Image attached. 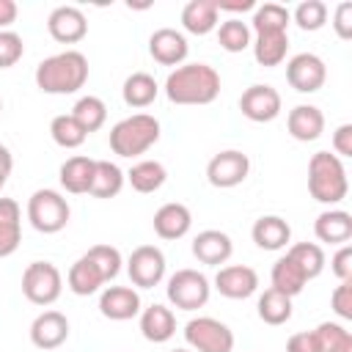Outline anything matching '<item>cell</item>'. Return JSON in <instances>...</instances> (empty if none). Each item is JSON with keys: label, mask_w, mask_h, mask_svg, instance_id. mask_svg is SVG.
Listing matches in <instances>:
<instances>
[{"label": "cell", "mask_w": 352, "mask_h": 352, "mask_svg": "<svg viewBox=\"0 0 352 352\" xmlns=\"http://www.w3.org/2000/svg\"><path fill=\"white\" fill-rule=\"evenodd\" d=\"M286 129H289V135L294 140L311 143L324 132V113L316 104H297V107L289 110Z\"/></svg>", "instance_id": "obj_19"}, {"label": "cell", "mask_w": 352, "mask_h": 352, "mask_svg": "<svg viewBox=\"0 0 352 352\" xmlns=\"http://www.w3.org/2000/svg\"><path fill=\"white\" fill-rule=\"evenodd\" d=\"M85 256H88V258L102 270V275H104V280H107V283L121 272V264H124V261H121V253H118L113 245H94Z\"/></svg>", "instance_id": "obj_41"}, {"label": "cell", "mask_w": 352, "mask_h": 352, "mask_svg": "<svg viewBox=\"0 0 352 352\" xmlns=\"http://www.w3.org/2000/svg\"><path fill=\"white\" fill-rule=\"evenodd\" d=\"M72 116L77 118V124L91 135V132H96V129H102L104 126V121H107V107H104V102L99 99V96H80L77 102H74V107H72Z\"/></svg>", "instance_id": "obj_35"}, {"label": "cell", "mask_w": 352, "mask_h": 352, "mask_svg": "<svg viewBox=\"0 0 352 352\" xmlns=\"http://www.w3.org/2000/svg\"><path fill=\"white\" fill-rule=\"evenodd\" d=\"M157 94H160V85L148 72H132L121 88V96L129 107H148L157 99Z\"/></svg>", "instance_id": "obj_31"}, {"label": "cell", "mask_w": 352, "mask_h": 352, "mask_svg": "<svg viewBox=\"0 0 352 352\" xmlns=\"http://www.w3.org/2000/svg\"><path fill=\"white\" fill-rule=\"evenodd\" d=\"M11 168H14V157H11V151L0 143V173H3V176H11Z\"/></svg>", "instance_id": "obj_50"}, {"label": "cell", "mask_w": 352, "mask_h": 352, "mask_svg": "<svg viewBox=\"0 0 352 352\" xmlns=\"http://www.w3.org/2000/svg\"><path fill=\"white\" fill-rule=\"evenodd\" d=\"M253 44V58L261 66H280L286 60V50H289V33H256Z\"/></svg>", "instance_id": "obj_30"}, {"label": "cell", "mask_w": 352, "mask_h": 352, "mask_svg": "<svg viewBox=\"0 0 352 352\" xmlns=\"http://www.w3.org/2000/svg\"><path fill=\"white\" fill-rule=\"evenodd\" d=\"M214 289L228 297V300H245L250 294H256L258 289V275L253 267L248 264H228V267H220L217 275H214Z\"/></svg>", "instance_id": "obj_14"}, {"label": "cell", "mask_w": 352, "mask_h": 352, "mask_svg": "<svg viewBox=\"0 0 352 352\" xmlns=\"http://www.w3.org/2000/svg\"><path fill=\"white\" fill-rule=\"evenodd\" d=\"M140 333H143V338L151 341V344H165V341H170L173 333H176V316H173V311L165 308V305H160V302L143 308V311H140Z\"/></svg>", "instance_id": "obj_22"}, {"label": "cell", "mask_w": 352, "mask_h": 352, "mask_svg": "<svg viewBox=\"0 0 352 352\" xmlns=\"http://www.w3.org/2000/svg\"><path fill=\"white\" fill-rule=\"evenodd\" d=\"M88 82V58L77 50H63L36 66V85L44 94H77Z\"/></svg>", "instance_id": "obj_2"}, {"label": "cell", "mask_w": 352, "mask_h": 352, "mask_svg": "<svg viewBox=\"0 0 352 352\" xmlns=\"http://www.w3.org/2000/svg\"><path fill=\"white\" fill-rule=\"evenodd\" d=\"M314 234L327 245H346L352 239V214L344 209H324L314 220Z\"/></svg>", "instance_id": "obj_21"}, {"label": "cell", "mask_w": 352, "mask_h": 352, "mask_svg": "<svg viewBox=\"0 0 352 352\" xmlns=\"http://www.w3.org/2000/svg\"><path fill=\"white\" fill-rule=\"evenodd\" d=\"M63 292V275L52 261H30L22 272V294L33 305H52Z\"/></svg>", "instance_id": "obj_7"}, {"label": "cell", "mask_w": 352, "mask_h": 352, "mask_svg": "<svg viewBox=\"0 0 352 352\" xmlns=\"http://www.w3.org/2000/svg\"><path fill=\"white\" fill-rule=\"evenodd\" d=\"M25 55L22 36L14 30H0V69H11Z\"/></svg>", "instance_id": "obj_42"}, {"label": "cell", "mask_w": 352, "mask_h": 352, "mask_svg": "<svg viewBox=\"0 0 352 352\" xmlns=\"http://www.w3.org/2000/svg\"><path fill=\"white\" fill-rule=\"evenodd\" d=\"M292 11L280 3H264L253 8V33H289Z\"/></svg>", "instance_id": "obj_33"}, {"label": "cell", "mask_w": 352, "mask_h": 352, "mask_svg": "<svg viewBox=\"0 0 352 352\" xmlns=\"http://www.w3.org/2000/svg\"><path fill=\"white\" fill-rule=\"evenodd\" d=\"M184 341L192 352H231L234 333L214 316H192L184 324Z\"/></svg>", "instance_id": "obj_8"}, {"label": "cell", "mask_w": 352, "mask_h": 352, "mask_svg": "<svg viewBox=\"0 0 352 352\" xmlns=\"http://www.w3.org/2000/svg\"><path fill=\"white\" fill-rule=\"evenodd\" d=\"M165 96L173 104H212L220 96V74L209 63H182L168 74Z\"/></svg>", "instance_id": "obj_1"}, {"label": "cell", "mask_w": 352, "mask_h": 352, "mask_svg": "<svg viewBox=\"0 0 352 352\" xmlns=\"http://www.w3.org/2000/svg\"><path fill=\"white\" fill-rule=\"evenodd\" d=\"M256 308H258V319L264 324H272V327L286 324L292 319V297H286V294H280L275 289H264V294L258 297Z\"/></svg>", "instance_id": "obj_34"}, {"label": "cell", "mask_w": 352, "mask_h": 352, "mask_svg": "<svg viewBox=\"0 0 352 352\" xmlns=\"http://www.w3.org/2000/svg\"><path fill=\"white\" fill-rule=\"evenodd\" d=\"M50 135L60 148H80L88 138V132L77 124V118L72 113H60L50 121Z\"/></svg>", "instance_id": "obj_36"}, {"label": "cell", "mask_w": 352, "mask_h": 352, "mask_svg": "<svg viewBox=\"0 0 352 352\" xmlns=\"http://www.w3.org/2000/svg\"><path fill=\"white\" fill-rule=\"evenodd\" d=\"M270 280H272L270 289H275V292H280V294H286V297H297V294L305 289V283H308L305 272L300 270V264H297L289 253L280 256V258L272 264Z\"/></svg>", "instance_id": "obj_28"}, {"label": "cell", "mask_w": 352, "mask_h": 352, "mask_svg": "<svg viewBox=\"0 0 352 352\" xmlns=\"http://www.w3.org/2000/svg\"><path fill=\"white\" fill-rule=\"evenodd\" d=\"M217 41L226 52H242L250 47V25L231 16V19H223L217 25Z\"/></svg>", "instance_id": "obj_37"}, {"label": "cell", "mask_w": 352, "mask_h": 352, "mask_svg": "<svg viewBox=\"0 0 352 352\" xmlns=\"http://www.w3.org/2000/svg\"><path fill=\"white\" fill-rule=\"evenodd\" d=\"M66 283L69 289L77 294V297H88V294H96L107 280L102 275V270L82 253L72 267H69V275H66Z\"/></svg>", "instance_id": "obj_27"}, {"label": "cell", "mask_w": 352, "mask_h": 352, "mask_svg": "<svg viewBox=\"0 0 352 352\" xmlns=\"http://www.w3.org/2000/svg\"><path fill=\"white\" fill-rule=\"evenodd\" d=\"M160 140V121L148 113H135L113 124L110 129V148L118 157H140Z\"/></svg>", "instance_id": "obj_4"}, {"label": "cell", "mask_w": 352, "mask_h": 352, "mask_svg": "<svg viewBox=\"0 0 352 352\" xmlns=\"http://www.w3.org/2000/svg\"><path fill=\"white\" fill-rule=\"evenodd\" d=\"M190 52V44L182 30L176 28H160L148 38V55L162 66H182Z\"/></svg>", "instance_id": "obj_15"}, {"label": "cell", "mask_w": 352, "mask_h": 352, "mask_svg": "<svg viewBox=\"0 0 352 352\" xmlns=\"http://www.w3.org/2000/svg\"><path fill=\"white\" fill-rule=\"evenodd\" d=\"M214 6H217V11H248V8H256L253 0H239V3H220V0H214Z\"/></svg>", "instance_id": "obj_49"}, {"label": "cell", "mask_w": 352, "mask_h": 352, "mask_svg": "<svg viewBox=\"0 0 352 352\" xmlns=\"http://www.w3.org/2000/svg\"><path fill=\"white\" fill-rule=\"evenodd\" d=\"M192 226V214L184 204L170 201L154 212V234L160 239H182Z\"/></svg>", "instance_id": "obj_20"}, {"label": "cell", "mask_w": 352, "mask_h": 352, "mask_svg": "<svg viewBox=\"0 0 352 352\" xmlns=\"http://www.w3.org/2000/svg\"><path fill=\"white\" fill-rule=\"evenodd\" d=\"M6 182H8V176H3V173H0V190L6 187Z\"/></svg>", "instance_id": "obj_51"}, {"label": "cell", "mask_w": 352, "mask_h": 352, "mask_svg": "<svg viewBox=\"0 0 352 352\" xmlns=\"http://www.w3.org/2000/svg\"><path fill=\"white\" fill-rule=\"evenodd\" d=\"M333 151L336 157H352V124H341L333 132Z\"/></svg>", "instance_id": "obj_47"}, {"label": "cell", "mask_w": 352, "mask_h": 352, "mask_svg": "<svg viewBox=\"0 0 352 352\" xmlns=\"http://www.w3.org/2000/svg\"><path fill=\"white\" fill-rule=\"evenodd\" d=\"M22 242V212L14 198H0V258L11 256Z\"/></svg>", "instance_id": "obj_26"}, {"label": "cell", "mask_w": 352, "mask_h": 352, "mask_svg": "<svg viewBox=\"0 0 352 352\" xmlns=\"http://www.w3.org/2000/svg\"><path fill=\"white\" fill-rule=\"evenodd\" d=\"M220 11L214 0H190L182 8V28L192 36H206L220 25Z\"/></svg>", "instance_id": "obj_25"}, {"label": "cell", "mask_w": 352, "mask_h": 352, "mask_svg": "<svg viewBox=\"0 0 352 352\" xmlns=\"http://www.w3.org/2000/svg\"><path fill=\"white\" fill-rule=\"evenodd\" d=\"M168 179V170L157 160H140L126 170V182L138 192H157Z\"/></svg>", "instance_id": "obj_32"}, {"label": "cell", "mask_w": 352, "mask_h": 352, "mask_svg": "<svg viewBox=\"0 0 352 352\" xmlns=\"http://www.w3.org/2000/svg\"><path fill=\"white\" fill-rule=\"evenodd\" d=\"M126 272L132 286L138 289H154L165 278V253L157 245H140L126 258Z\"/></svg>", "instance_id": "obj_9"}, {"label": "cell", "mask_w": 352, "mask_h": 352, "mask_svg": "<svg viewBox=\"0 0 352 352\" xmlns=\"http://www.w3.org/2000/svg\"><path fill=\"white\" fill-rule=\"evenodd\" d=\"M280 94L272 88V85H264V82H256L250 88L242 91L239 96V110L248 121H256V124H267V121H275L280 116Z\"/></svg>", "instance_id": "obj_12"}, {"label": "cell", "mask_w": 352, "mask_h": 352, "mask_svg": "<svg viewBox=\"0 0 352 352\" xmlns=\"http://www.w3.org/2000/svg\"><path fill=\"white\" fill-rule=\"evenodd\" d=\"M330 305H333V311H336L338 319L352 322V280H341V283L333 289Z\"/></svg>", "instance_id": "obj_43"}, {"label": "cell", "mask_w": 352, "mask_h": 352, "mask_svg": "<svg viewBox=\"0 0 352 352\" xmlns=\"http://www.w3.org/2000/svg\"><path fill=\"white\" fill-rule=\"evenodd\" d=\"M0 110H3V99H0Z\"/></svg>", "instance_id": "obj_53"}, {"label": "cell", "mask_w": 352, "mask_h": 352, "mask_svg": "<svg viewBox=\"0 0 352 352\" xmlns=\"http://www.w3.org/2000/svg\"><path fill=\"white\" fill-rule=\"evenodd\" d=\"M289 256L300 264V270L305 272L308 280L322 275V270H324V250L316 242H297L289 248Z\"/></svg>", "instance_id": "obj_39"}, {"label": "cell", "mask_w": 352, "mask_h": 352, "mask_svg": "<svg viewBox=\"0 0 352 352\" xmlns=\"http://www.w3.org/2000/svg\"><path fill=\"white\" fill-rule=\"evenodd\" d=\"M333 28L338 33V38H352V3H338L333 11Z\"/></svg>", "instance_id": "obj_45"}, {"label": "cell", "mask_w": 352, "mask_h": 352, "mask_svg": "<svg viewBox=\"0 0 352 352\" xmlns=\"http://www.w3.org/2000/svg\"><path fill=\"white\" fill-rule=\"evenodd\" d=\"M330 270L338 280H352V245H338V250L330 258Z\"/></svg>", "instance_id": "obj_44"}, {"label": "cell", "mask_w": 352, "mask_h": 352, "mask_svg": "<svg viewBox=\"0 0 352 352\" xmlns=\"http://www.w3.org/2000/svg\"><path fill=\"white\" fill-rule=\"evenodd\" d=\"M286 352H319V341H316L314 330L294 333V336L286 341Z\"/></svg>", "instance_id": "obj_46"}, {"label": "cell", "mask_w": 352, "mask_h": 352, "mask_svg": "<svg viewBox=\"0 0 352 352\" xmlns=\"http://www.w3.org/2000/svg\"><path fill=\"white\" fill-rule=\"evenodd\" d=\"M292 19L297 22L300 30H319V28H324V22H327V6H324L322 0H302V3L294 8Z\"/></svg>", "instance_id": "obj_40"}, {"label": "cell", "mask_w": 352, "mask_h": 352, "mask_svg": "<svg viewBox=\"0 0 352 352\" xmlns=\"http://www.w3.org/2000/svg\"><path fill=\"white\" fill-rule=\"evenodd\" d=\"M16 14H19V8L14 0H0V30H6L16 19Z\"/></svg>", "instance_id": "obj_48"}, {"label": "cell", "mask_w": 352, "mask_h": 352, "mask_svg": "<svg viewBox=\"0 0 352 352\" xmlns=\"http://www.w3.org/2000/svg\"><path fill=\"white\" fill-rule=\"evenodd\" d=\"M319 352H352V333L338 322H322L314 330Z\"/></svg>", "instance_id": "obj_38"}, {"label": "cell", "mask_w": 352, "mask_h": 352, "mask_svg": "<svg viewBox=\"0 0 352 352\" xmlns=\"http://www.w3.org/2000/svg\"><path fill=\"white\" fill-rule=\"evenodd\" d=\"M308 192L319 204H341L349 192L346 168L344 162L330 151H316L308 160Z\"/></svg>", "instance_id": "obj_3"}, {"label": "cell", "mask_w": 352, "mask_h": 352, "mask_svg": "<svg viewBox=\"0 0 352 352\" xmlns=\"http://www.w3.org/2000/svg\"><path fill=\"white\" fill-rule=\"evenodd\" d=\"M234 253V242L226 231H217V228H206L201 231L195 239H192V256L201 261V264H209V267H220L231 258Z\"/></svg>", "instance_id": "obj_18"}, {"label": "cell", "mask_w": 352, "mask_h": 352, "mask_svg": "<svg viewBox=\"0 0 352 352\" xmlns=\"http://www.w3.org/2000/svg\"><path fill=\"white\" fill-rule=\"evenodd\" d=\"M250 173V160L248 154L236 151V148H226L220 154H214L206 165V179L212 187H220V190H228V187H236L248 179Z\"/></svg>", "instance_id": "obj_10"}, {"label": "cell", "mask_w": 352, "mask_h": 352, "mask_svg": "<svg viewBox=\"0 0 352 352\" xmlns=\"http://www.w3.org/2000/svg\"><path fill=\"white\" fill-rule=\"evenodd\" d=\"M250 236L261 250H283L292 239V226L278 214H261L253 223Z\"/></svg>", "instance_id": "obj_23"}, {"label": "cell", "mask_w": 352, "mask_h": 352, "mask_svg": "<svg viewBox=\"0 0 352 352\" xmlns=\"http://www.w3.org/2000/svg\"><path fill=\"white\" fill-rule=\"evenodd\" d=\"M94 165L96 160L85 157V154H74L69 157L60 170H58V179H60V187L72 195H82L91 190V182H94Z\"/></svg>", "instance_id": "obj_24"}, {"label": "cell", "mask_w": 352, "mask_h": 352, "mask_svg": "<svg viewBox=\"0 0 352 352\" xmlns=\"http://www.w3.org/2000/svg\"><path fill=\"white\" fill-rule=\"evenodd\" d=\"M47 30L60 44H77L88 33V19L77 6H58L47 16Z\"/></svg>", "instance_id": "obj_13"}, {"label": "cell", "mask_w": 352, "mask_h": 352, "mask_svg": "<svg viewBox=\"0 0 352 352\" xmlns=\"http://www.w3.org/2000/svg\"><path fill=\"white\" fill-rule=\"evenodd\" d=\"M170 352H190V349H170Z\"/></svg>", "instance_id": "obj_52"}, {"label": "cell", "mask_w": 352, "mask_h": 352, "mask_svg": "<svg viewBox=\"0 0 352 352\" xmlns=\"http://www.w3.org/2000/svg\"><path fill=\"white\" fill-rule=\"evenodd\" d=\"M286 80L294 91L300 94H314L324 85L327 80V66L319 55L314 52H297L294 58H289L286 63Z\"/></svg>", "instance_id": "obj_11"}, {"label": "cell", "mask_w": 352, "mask_h": 352, "mask_svg": "<svg viewBox=\"0 0 352 352\" xmlns=\"http://www.w3.org/2000/svg\"><path fill=\"white\" fill-rule=\"evenodd\" d=\"M72 217V206L69 201L58 192V190H36L30 198H28V220L36 231L41 234H58L66 228Z\"/></svg>", "instance_id": "obj_5"}, {"label": "cell", "mask_w": 352, "mask_h": 352, "mask_svg": "<svg viewBox=\"0 0 352 352\" xmlns=\"http://www.w3.org/2000/svg\"><path fill=\"white\" fill-rule=\"evenodd\" d=\"M124 182H126V173L110 162V160H96L94 165V182H91V195L94 198H116L121 190H124Z\"/></svg>", "instance_id": "obj_29"}, {"label": "cell", "mask_w": 352, "mask_h": 352, "mask_svg": "<svg viewBox=\"0 0 352 352\" xmlns=\"http://www.w3.org/2000/svg\"><path fill=\"white\" fill-rule=\"evenodd\" d=\"M99 311L110 322H126L140 314V294L135 286H107L99 294Z\"/></svg>", "instance_id": "obj_16"}, {"label": "cell", "mask_w": 352, "mask_h": 352, "mask_svg": "<svg viewBox=\"0 0 352 352\" xmlns=\"http://www.w3.org/2000/svg\"><path fill=\"white\" fill-rule=\"evenodd\" d=\"M69 338V319L60 311H41L30 324V341L38 349H58Z\"/></svg>", "instance_id": "obj_17"}, {"label": "cell", "mask_w": 352, "mask_h": 352, "mask_svg": "<svg viewBox=\"0 0 352 352\" xmlns=\"http://www.w3.org/2000/svg\"><path fill=\"white\" fill-rule=\"evenodd\" d=\"M165 294H168L173 308H179V311H198V308H204L209 302L212 286H209V278L204 272L184 267V270H176L168 278Z\"/></svg>", "instance_id": "obj_6"}]
</instances>
